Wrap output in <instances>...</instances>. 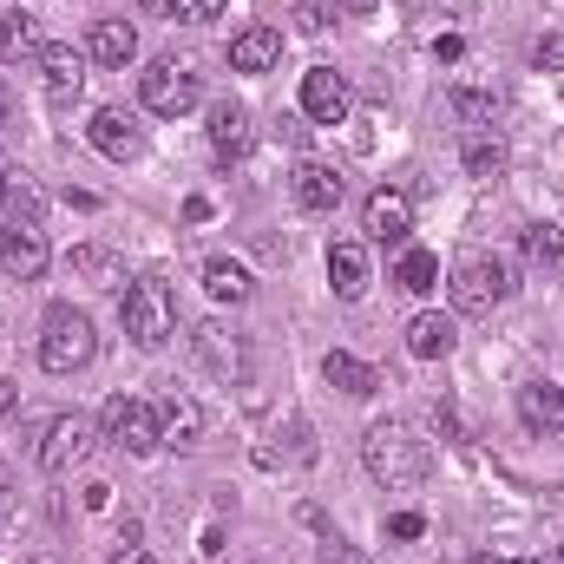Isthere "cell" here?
I'll return each instance as SVG.
<instances>
[{"mask_svg": "<svg viewBox=\"0 0 564 564\" xmlns=\"http://www.w3.org/2000/svg\"><path fill=\"white\" fill-rule=\"evenodd\" d=\"M361 459H368L375 486H388V492H414L426 479V440L408 421H375L361 440Z\"/></svg>", "mask_w": 564, "mask_h": 564, "instance_id": "1", "label": "cell"}, {"mask_svg": "<svg viewBox=\"0 0 564 564\" xmlns=\"http://www.w3.org/2000/svg\"><path fill=\"white\" fill-rule=\"evenodd\" d=\"M119 322H126V335H132L139 348H164V341L177 335V302H171V282L158 276V270L132 276V282H126V295H119Z\"/></svg>", "mask_w": 564, "mask_h": 564, "instance_id": "2", "label": "cell"}, {"mask_svg": "<svg viewBox=\"0 0 564 564\" xmlns=\"http://www.w3.org/2000/svg\"><path fill=\"white\" fill-rule=\"evenodd\" d=\"M93 355H99V335H93V315H79V308H46V328H40V368L46 375H79V368H93Z\"/></svg>", "mask_w": 564, "mask_h": 564, "instance_id": "3", "label": "cell"}, {"mask_svg": "<svg viewBox=\"0 0 564 564\" xmlns=\"http://www.w3.org/2000/svg\"><path fill=\"white\" fill-rule=\"evenodd\" d=\"M453 308L459 315H492L506 295H512V270L499 263V257H486V250H473V257H459L453 263Z\"/></svg>", "mask_w": 564, "mask_h": 564, "instance_id": "4", "label": "cell"}, {"mask_svg": "<svg viewBox=\"0 0 564 564\" xmlns=\"http://www.w3.org/2000/svg\"><path fill=\"white\" fill-rule=\"evenodd\" d=\"M139 99H144V112H158V119H184L204 99V86H197V73L184 59H151L139 79Z\"/></svg>", "mask_w": 564, "mask_h": 564, "instance_id": "5", "label": "cell"}, {"mask_svg": "<svg viewBox=\"0 0 564 564\" xmlns=\"http://www.w3.org/2000/svg\"><path fill=\"white\" fill-rule=\"evenodd\" d=\"M99 426H106V440L126 446V453H158V446H164V433H158V408H144V401H132V394H112Z\"/></svg>", "mask_w": 564, "mask_h": 564, "instance_id": "6", "label": "cell"}, {"mask_svg": "<svg viewBox=\"0 0 564 564\" xmlns=\"http://www.w3.org/2000/svg\"><path fill=\"white\" fill-rule=\"evenodd\" d=\"M191 348H197V361H204L217 381H243V375H250V341H243L237 328H224V322H197V328H191Z\"/></svg>", "mask_w": 564, "mask_h": 564, "instance_id": "7", "label": "cell"}, {"mask_svg": "<svg viewBox=\"0 0 564 564\" xmlns=\"http://www.w3.org/2000/svg\"><path fill=\"white\" fill-rule=\"evenodd\" d=\"M46 263H53V243H46V230H40L33 217L0 230V270H7L13 282H40Z\"/></svg>", "mask_w": 564, "mask_h": 564, "instance_id": "8", "label": "cell"}, {"mask_svg": "<svg viewBox=\"0 0 564 564\" xmlns=\"http://www.w3.org/2000/svg\"><path fill=\"white\" fill-rule=\"evenodd\" d=\"M361 230H368L375 243H408V230H414V191H401V184L368 191V204H361Z\"/></svg>", "mask_w": 564, "mask_h": 564, "instance_id": "9", "label": "cell"}, {"mask_svg": "<svg viewBox=\"0 0 564 564\" xmlns=\"http://www.w3.org/2000/svg\"><path fill=\"white\" fill-rule=\"evenodd\" d=\"M93 440H99V433H93L86 414H59V421L46 426V440H40V466L59 479V473H73V466L93 453Z\"/></svg>", "mask_w": 564, "mask_h": 564, "instance_id": "10", "label": "cell"}, {"mask_svg": "<svg viewBox=\"0 0 564 564\" xmlns=\"http://www.w3.org/2000/svg\"><path fill=\"white\" fill-rule=\"evenodd\" d=\"M86 139H93L99 158H112V164H139L144 158V132L119 112V106H99V112L86 119Z\"/></svg>", "mask_w": 564, "mask_h": 564, "instance_id": "11", "label": "cell"}, {"mask_svg": "<svg viewBox=\"0 0 564 564\" xmlns=\"http://www.w3.org/2000/svg\"><path fill=\"white\" fill-rule=\"evenodd\" d=\"M348 79L335 73V66H308L302 73V119H315V126H341L348 119Z\"/></svg>", "mask_w": 564, "mask_h": 564, "instance_id": "12", "label": "cell"}, {"mask_svg": "<svg viewBox=\"0 0 564 564\" xmlns=\"http://www.w3.org/2000/svg\"><path fill=\"white\" fill-rule=\"evenodd\" d=\"M289 191H295V204H302L308 217H328V210L341 204L348 177H341L335 164H322V158H302V164H295V177H289Z\"/></svg>", "mask_w": 564, "mask_h": 564, "instance_id": "13", "label": "cell"}, {"mask_svg": "<svg viewBox=\"0 0 564 564\" xmlns=\"http://www.w3.org/2000/svg\"><path fill=\"white\" fill-rule=\"evenodd\" d=\"M40 79H46V99H79V86H86V53L79 46H66V40H46L40 46Z\"/></svg>", "mask_w": 564, "mask_h": 564, "instance_id": "14", "label": "cell"}, {"mask_svg": "<svg viewBox=\"0 0 564 564\" xmlns=\"http://www.w3.org/2000/svg\"><path fill=\"white\" fill-rule=\"evenodd\" d=\"M158 433H164V446H177V453H191L197 440H204V408L184 394V388H171L164 401H158Z\"/></svg>", "mask_w": 564, "mask_h": 564, "instance_id": "15", "label": "cell"}, {"mask_svg": "<svg viewBox=\"0 0 564 564\" xmlns=\"http://www.w3.org/2000/svg\"><path fill=\"white\" fill-rule=\"evenodd\" d=\"M519 421L532 426V433H545V440H558L564 433V388L525 381V388H519Z\"/></svg>", "mask_w": 564, "mask_h": 564, "instance_id": "16", "label": "cell"}, {"mask_svg": "<svg viewBox=\"0 0 564 564\" xmlns=\"http://www.w3.org/2000/svg\"><path fill=\"white\" fill-rule=\"evenodd\" d=\"M210 144H217V158H243V151L257 144V119H250V106H237V99L210 106Z\"/></svg>", "mask_w": 564, "mask_h": 564, "instance_id": "17", "label": "cell"}, {"mask_svg": "<svg viewBox=\"0 0 564 564\" xmlns=\"http://www.w3.org/2000/svg\"><path fill=\"white\" fill-rule=\"evenodd\" d=\"M453 341H459V328H453V315H440V308H421V315L408 322V355H414V361H446Z\"/></svg>", "mask_w": 564, "mask_h": 564, "instance_id": "18", "label": "cell"}, {"mask_svg": "<svg viewBox=\"0 0 564 564\" xmlns=\"http://www.w3.org/2000/svg\"><path fill=\"white\" fill-rule=\"evenodd\" d=\"M328 282H335V295L341 302H361L368 295V250L361 243H328Z\"/></svg>", "mask_w": 564, "mask_h": 564, "instance_id": "19", "label": "cell"}, {"mask_svg": "<svg viewBox=\"0 0 564 564\" xmlns=\"http://www.w3.org/2000/svg\"><path fill=\"white\" fill-rule=\"evenodd\" d=\"M282 59V33L276 26H243L237 40H230V66L237 73H270Z\"/></svg>", "mask_w": 564, "mask_h": 564, "instance_id": "20", "label": "cell"}, {"mask_svg": "<svg viewBox=\"0 0 564 564\" xmlns=\"http://www.w3.org/2000/svg\"><path fill=\"white\" fill-rule=\"evenodd\" d=\"M93 59L112 66V73L132 66V59H139V26H132V20H99V26H93Z\"/></svg>", "mask_w": 564, "mask_h": 564, "instance_id": "21", "label": "cell"}, {"mask_svg": "<svg viewBox=\"0 0 564 564\" xmlns=\"http://www.w3.org/2000/svg\"><path fill=\"white\" fill-rule=\"evenodd\" d=\"M322 375H328V388H341V394H355V401H368V394L381 388V375H375L361 355H348V348H335V355L322 361Z\"/></svg>", "mask_w": 564, "mask_h": 564, "instance_id": "22", "label": "cell"}, {"mask_svg": "<svg viewBox=\"0 0 564 564\" xmlns=\"http://www.w3.org/2000/svg\"><path fill=\"white\" fill-rule=\"evenodd\" d=\"M459 164H466L473 184H499V177H506V139H486V132L466 139L459 144Z\"/></svg>", "mask_w": 564, "mask_h": 564, "instance_id": "23", "label": "cell"}, {"mask_svg": "<svg viewBox=\"0 0 564 564\" xmlns=\"http://www.w3.org/2000/svg\"><path fill=\"white\" fill-rule=\"evenodd\" d=\"M204 289H210L217 302H230V308L257 295V282H250V270H243V263H230V257H210V263H204Z\"/></svg>", "mask_w": 564, "mask_h": 564, "instance_id": "24", "label": "cell"}, {"mask_svg": "<svg viewBox=\"0 0 564 564\" xmlns=\"http://www.w3.org/2000/svg\"><path fill=\"white\" fill-rule=\"evenodd\" d=\"M499 106H506V93H499V86H473V79H459V86H453V112H459L466 126H492V119H499Z\"/></svg>", "mask_w": 564, "mask_h": 564, "instance_id": "25", "label": "cell"}, {"mask_svg": "<svg viewBox=\"0 0 564 564\" xmlns=\"http://www.w3.org/2000/svg\"><path fill=\"white\" fill-rule=\"evenodd\" d=\"M73 276H86L93 289H119V282H126V263H119L106 243H79V250H73Z\"/></svg>", "mask_w": 564, "mask_h": 564, "instance_id": "26", "label": "cell"}, {"mask_svg": "<svg viewBox=\"0 0 564 564\" xmlns=\"http://www.w3.org/2000/svg\"><path fill=\"white\" fill-rule=\"evenodd\" d=\"M46 40H40V20L33 13H0V66L7 59H26V53H40Z\"/></svg>", "mask_w": 564, "mask_h": 564, "instance_id": "27", "label": "cell"}, {"mask_svg": "<svg viewBox=\"0 0 564 564\" xmlns=\"http://www.w3.org/2000/svg\"><path fill=\"white\" fill-rule=\"evenodd\" d=\"M394 282H401L408 295H426V289L440 282V257H433V250H414V243H401V263H394Z\"/></svg>", "mask_w": 564, "mask_h": 564, "instance_id": "28", "label": "cell"}, {"mask_svg": "<svg viewBox=\"0 0 564 564\" xmlns=\"http://www.w3.org/2000/svg\"><path fill=\"white\" fill-rule=\"evenodd\" d=\"M525 263H539V270L564 263V230L558 224H525Z\"/></svg>", "mask_w": 564, "mask_h": 564, "instance_id": "29", "label": "cell"}, {"mask_svg": "<svg viewBox=\"0 0 564 564\" xmlns=\"http://www.w3.org/2000/svg\"><path fill=\"white\" fill-rule=\"evenodd\" d=\"M335 7H341V0H295V26H302V33H328V26H335Z\"/></svg>", "mask_w": 564, "mask_h": 564, "instance_id": "30", "label": "cell"}, {"mask_svg": "<svg viewBox=\"0 0 564 564\" xmlns=\"http://www.w3.org/2000/svg\"><path fill=\"white\" fill-rule=\"evenodd\" d=\"M532 66H539V73H564V33H545V40L532 46Z\"/></svg>", "mask_w": 564, "mask_h": 564, "instance_id": "31", "label": "cell"}, {"mask_svg": "<svg viewBox=\"0 0 564 564\" xmlns=\"http://www.w3.org/2000/svg\"><path fill=\"white\" fill-rule=\"evenodd\" d=\"M224 7H230V0H177V20L204 26V20H224Z\"/></svg>", "mask_w": 564, "mask_h": 564, "instance_id": "32", "label": "cell"}, {"mask_svg": "<svg viewBox=\"0 0 564 564\" xmlns=\"http://www.w3.org/2000/svg\"><path fill=\"white\" fill-rule=\"evenodd\" d=\"M112 564H158V558L139 545V532H126V539H119V552H112Z\"/></svg>", "mask_w": 564, "mask_h": 564, "instance_id": "33", "label": "cell"}, {"mask_svg": "<svg viewBox=\"0 0 564 564\" xmlns=\"http://www.w3.org/2000/svg\"><path fill=\"white\" fill-rule=\"evenodd\" d=\"M388 532H394V539H421L426 519H421V512H394V519H388Z\"/></svg>", "mask_w": 564, "mask_h": 564, "instance_id": "34", "label": "cell"}, {"mask_svg": "<svg viewBox=\"0 0 564 564\" xmlns=\"http://www.w3.org/2000/svg\"><path fill=\"white\" fill-rule=\"evenodd\" d=\"M433 426H440V433H446V440H453V446H459V440H466V433H459V414H453V408H433Z\"/></svg>", "mask_w": 564, "mask_h": 564, "instance_id": "35", "label": "cell"}, {"mask_svg": "<svg viewBox=\"0 0 564 564\" xmlns=\"http://www.w3.org/2000/svg\"><path fill=\"white\" fill-rule=\"evenodd\" d=\"M459 53H466V40H459V33H446V40H433V59H446V66H453Z\"/></svg>", "mask_w": 564, "mask_h": 564, "instance_id": "36", "label": "cell"}, {"mask_svg": "<svg viewBox=\"0 0 564 564\" xmlns=\"http://www.w3.org/2000/svg\"><path fill=\"white\" fill-rule=\"evenodd\" d=\"M322 564H368V552H355V545H328Z\"/></svg>", "mask_w": 564, "mask_h": 564, "instance_id": "37", "label": "cell"}, {"mask_svg": "<svg viewBox=\"0 0 564 564\" xmlns=\"http://www.w3.org/2000/svg\"><path fill=\"white\" fill-rule=\"evenodd\" d=\"M184 224H210V197H184Z\"/></svg>", "mask_w": 564, "mask_h": 564, "instance_id": "38", "label": "cell"}, {"mask_svg": "<svg viewBox=\"0 0 564 564\" xmlns=\"http://www.w3.org/2000/svg\"><path fill=\"white\" fill-rule=\"evenodd\" d=\"M86 506H93V512H106V506H112V486H106V479H93V486H86Z\"/></svg>", "mask_w": 564, "mask_h": 564, "instance_id": "39", "label": "cell"}, {"mask_svg": "<svg viewBox=\"0 0 564 564\" xmlns=\"http://www.w3.org/2000/svg\"><path fill=\"white\" fill-rule=\"evenodd\" d=\"M13 408H20V388H13V381H0V414H13Z\"/></svg>", "mask_w": 564, "mask_h": 564, "instance_id": "40", "label": "cell"}, {"mask_svg": "<svg viewBox=\"0 0 564 564\" xmlns=\"http://www.w3.org/2000/svg\"><path fill=\"white\" fill-rule=\"evenodd\" d=\"M7 197H13V184H7V171H0V210H7Z\"/></svg>", "mask_w": 564, "mask_h": 564, "instance_id": "41", "label": "cell"}, {"mask_svg": "<svg viewBox=\"0 0 564 564\" xmlns=\"http://www.w3.org/2000/svg\"><path fill=\"white\" fill-rule=\"evenodd\" d=\"M139 7H151V13H164V7H177V0H139Z\"/></svg>", "mask_w": 564, "mask_h": 564, "instance_id": "42", "label": "cell"}, {"mask_svg": "<svg viewBox=\"0 0 564 564\" xmlns=\"http://www.w3.org/2000/svg\"><path fill=\"white\" fill-rule=\"evenodd\" d=\"M552 564H564V545H558V552H552Z\"/></svg>", "mask_w": 564, "mask_h": 564, "instance_id": "43", "label": "cell"}, {"mask_svg": "<svg viewBox=\"0 0 564 564\" xmlns=\"http://www.w3.org/2000/svg\"><path fill=\"white\" fill-rule=\"evenodd\" d=\"M512 564H539V558H512Z\"/></svg>", "mask_w": 564, "mask_h": 564, "instance_id": "44", "label": "cell"}]
</instances>
